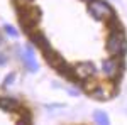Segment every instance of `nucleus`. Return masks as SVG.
Instances as JSON below:
<instances>
[{"instance_id": "4468645a", "label": "nucleus", "mask_w": 127, "mask_h": 125, "mask_svg": "<svg viewBox=\"0 0 127 125\" xmlns=\"http://www.w3.org/2000/svg\"><path fill=\"white\" fill-rule=\"evenodd\" d=\"M3 29H5V32H7V34H9L10 37H17V36H19V32H17V30L14 29V27H12V25H5V27H3Z\"/></svg>"}, {"instance_id": "f3484780", "label": "nucleus", "mask_w": 127, "mask_h": 125, "mask_svg": "<svg viewBox=\"0 0 127 125\" xmlns=\"http://www.w3.org/2000/svg\"><path fill=\"white\" fill-rule=\"evenodd\" d=\"M5 61H7V58H5V56H3V54H0V66H2V64H3V63H5Z\"/></svg>"}, {"instance_id": "0eeeda50", "label": "nucleus", "mask_w": 127, "mask_h": 125, "mask_svg": "<svg viewBox=\"0 0 127 125\" xmlns=\"http://www.w3.org/2000/svg\"><path fill=\"white\" fill-rule=\"evenodd\" d=\"M20 59H22V63L27 66L29 71H32V73H34V71H37V63H36L34 52H32V49H31V48H26V51L22 52Z\"/></svg>"}, {"instance_id": "2eb2a0df", "label": "nucleus", "mask_w": 127, "mask_h": 125, "mask_svg": "<svg viewBox=\"0 0 127 125\" xmlns=\"http://www.w3.org/2000/svg\"><path fill=\"white\" fill-rule=\"evenodd\" d=\"M14 79H15V73H10V75H7V76H5V79H3V86H9V85H12V83H14Z\"/></svg>"}, {"instance_id": "1a4fd4ad", "label": "nucleus", "mask_w": 127, "mask_h": 125, "mask_svg": "<svg viewBox=\"0 0 127 125\" xmlns=\"http://www.w3.org/2000/svg\"><path fill=\"white\" fill-rule=\"evenodd\" d=\"M20 106V103L12 98V96H0V108L2 110H7V112H15Z\"/></svg>"}, {"instance_id": "dca6fc26", "label": "nucleus", "mask_w": 127, "mask_h": 125, "mask_svg": "<svg viewBox=\"0 0 127 125\" xmlns=\"http://www.w3.org/2000/svg\"><path fill=\"white\" fill-rule=\"evenodd\" d=\"M14 2H15L17 7H24V5H31L32 0H14Z\"/></svg>"}, {"instance_id": "f257e3e1", "label": "nucleus", "mask_w": 127, "mask_h": 125, "mask_svg": "<svg viewBox=\"0 0 127 125\" xmlns=\"http://www.w3.org/2000/svg\"><path fill=\"white\" fill-rule=\"evenodd\" d=\"M39 20H41V10L37 7H32V5H24L22 9L19 7V22L27 34L34 32Z\"/></svg>"}, {"instance_id": "423d86ee", "label": "nucleus", "mask_w": 127, "mask_h": 125, "mask_svg": "<svg viewBox=\"0 0 127 125\" xmlns=\"http://www.w3.org/2000/svg\"><path fill=\"white\" fill-rule=\"evenodd\" d=\"M42 54H44V59L48 61V64L49 66H53L54 69L61 64V63H64V59H63V56L59 54V52H56L53 48H49L46 49V51H42Z\"/></svg>"}, {"instance_id": "39448f33", "label": "nucleus", "mask_w": 127, "mask_h": 125, "mask_svg": "<svg viewBox=\"0 0 127 125\" xmlns=\"http://www.w3.org/2000/svg\"><path fill=\"white\" fill-rule=\"evenodd\" d=\"M73 73H75V79L80 81H87L95 75V66L90 61H81L76 66H73Z\"/></svg>"}, {"instance_id": "9b49d317", "label": "nucleus", "mask_w": 127, "mask_h": 125, "mask_svg": "<svg viewBox=\"0 0 127 125\" xmlns=\"http://www.w3.org/2000/svg\"><path fill=\"white\" fill-rule=\"evenodd\" d=\"M93 118H95V122L100 125H108L110 124V118L105 112H102V110H97L95 113H93Z\"/></svg>"}, {"instance_id": "20e7f679", "label": "nucleus", "mask_w": 127, "mask_h": 125, "mask_svg": "<svg viewBox=\"0 0 127 125\" xmlns=\"http://www.w3.org/2000/svg\"><path fill=\"white\" fill-rule=\"evenodd\" d=\"M88 12L95 17L97 20H110L115 17V10L110 7V3L105 0H92L88 2Z\"/></svg>"}, {"instance_id": "6ab92c4d", "label": "nucleus", "mask_w": 127, "mask_h": 125, "mask_svg": "<svg viewBox=\"0 0 127 125\" xmlns=\"http://www.w3.org/2000/svg\"><path fill=\"white\" fill-rule=\"evenodd\" d=\"M0 44H2V37H0Z\"/></svg>"}, {"instance_id": "6e6552de", "label": "nucleus", "mask_w": 127, "mask_h": 125, "mask_svg": "<svg viewBox=\"0 0 127 125\" xmlns=\"http://www.w3.org/2000/svg\"><path fill=\"white\" fill-rule=\"evenodd\" d=\"M29 37H31V41L37 46V48L41 49V51H46V49H49L51 48V44H49V41H48V37L42 34V32H32V34H29Z\"/></svg>"}, {"instance_id": "7ed1b4c3", "label": "nucleus", "mask_w": 127, "mask_h": 125, "mask_svg": "<svg viewBox=\"0 0 127 125\" xmlns=\"http://www.w3.org/2000/svg\"><path fill=\"white\" fill-rule=\"evenodd\" d=\"M124 59L122 56H112V58L103 59L102 63V71L103 75L110 79V81H115L120 78V75L124 73Z\"/></svg>"}, {"instance_id": "ddd939ff", "label": "nucleus", "mask_w": 127, "mask_h": 125, "mask_svg": "<svg viewBox=\"0 0 127 125\" xmlns=\"http://www.w3.org/2000/svg\"><path fill=\"white\" fill-rule=\"evenodd\" d=\"M31 120H32L31 113L27 112V110H24V108H22V117H20L19 124H31Z\"/></svg>"}, {"instance_id": "a211bd4d", "label": "nucleus", "mask_w": 127, "mask_h": 125, "mask_svg": "<svg viewBox=\"0 0 127 125\" xmlns=\"http://www.w3.org/2000/svg\"><path fill=\"white\" fill-rule=\"evenodd\" d=\"M81 2H87V3H88V2H92V0H81Z\"/></svg>"}, {"instance_id": "f8f14e48", "label": "nucleus", "mask_w": 127, "mask_h": 125, "mask_svg": "<svg viewBox=\"0 0 127 125\" xmlns=\"http://www.w3.org/2000/svg\"><path fill=\"white\" fill-rule=\"evenodd\" d=\"M90 93H92V96H93V98H97V100H105V98H107L105 91H103L100 86H97L93 91H90Z\"/></svg>"}, {"instance_id": "9d476101", "label": "nucleus", "mask_w": 127, "mask_h": 125, "mask_svg": "<svg viewBox=\"0 0 127 125\" xmlns=\"http://www.w3.org/2000/svg\"><path fill=\"white\" fill-rule=\"evenodd\" d=\"M56 69H58V73L61 75V76L68 78V79H75V73H73V68L68 66V64H66V61H64V63H61V64H59Z\"/></svg>"}, {"instance_id": "f03ea898", "label": "nucleus", "mask_w": 127, "mask_h": 125, "mask_svg": "<svg viewBox=\"0 0 127 125\" xmlns=\"http://www.w3.org/2000/svg\"><path fill=\"white\" fill-rule=\"evenodd\" d=\"M105 48H107L110 56H124L127 51V39L124 30L110 32L107 37V42H105Z\"/></svg>"}]
</instances>
